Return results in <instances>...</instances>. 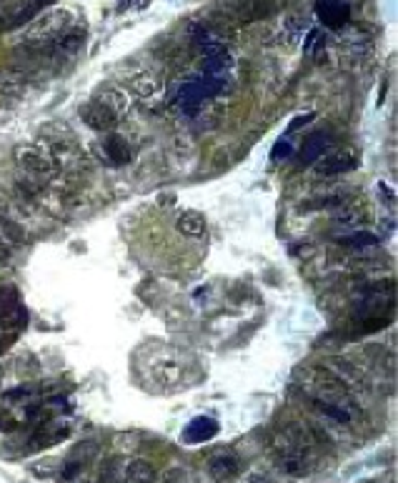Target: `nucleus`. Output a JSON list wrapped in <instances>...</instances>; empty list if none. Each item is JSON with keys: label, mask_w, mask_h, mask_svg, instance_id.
I'll return each mask as SVG.
<instances>
[{"label": "nucleus", "mask_w": 398, "mask_h": 483, "mask_svg": "<svg viewBox=\"0 0 398 483\" xmlns=\"http://www.w3.org/2000/svg\"><path fill=\"white\" fill-rule=\"evenodd\" d=\"M18 163L28 173L35 175V178H50L58 170L55 158L45 148H40V145H23V148H18Z\"/></svg>", "instance_id": "obj_1"}, {"label": "nucleus", "mask_w": 398, "mask_h": 483, "mask_svg": "<svg viewBox=\"0 0 398 483\" xmlns=\"http://www.w3.org/2000/svg\"><path fill=\"white\" fill-rule=\"evenodd\" d=\"M80 118L85 121V126L93 128V131H101V133L113 131V128L118 126V116L111 111V108L103 106L101 101H93V103H88V106L80 108Z\"/></svg>", "instance_id": "obj_2"}, {"label": "nucleus", "mask_w": 398, "mask_h": 483, "mask_svg": "<svg viewBox=\"0 0 398 483\" xmlns=\"http://www.w3.org/2000/svg\"><path fill=\"white\" fill-rule=\"evenodd\" d=\"M203 101H206V93H203L201 78L183 80L181 88H178V96H175V103H178V108H181L186 116H196V113L201 111Z\"/></svg>", "instance_id": "obj_3"}, {"label": "nucleus", "mask_w": 398, "mask_h": 483, "mask_svg": "<svg viewBox=\"0 0 398 483\" xmlns=\"http://www.w3.org/2000/svg\"><path fill=\"white\" fill-rule=\"evenodd\" d=\"M316 16L328 28H341L348 21V3L346 0H316Z\"/></svg>", "instance_id": "obj_4"}, {"label": "nucleus", "mask_w": 398, "mask_h": 483, "mask_svg": "<svg viewBox=\"0 0 398 483\" xmlns=\"http://www.w3.org/2000/svg\"><path fill=\"white\" fill-rule=\"evenodd\" d=\"M218 435V423L208 416H198L183 428V441L186 443H206Z\"/></svg>", "instance_id": "obj_5"}, {"label": "nucleus", "mask_w": 398, "mask_h": 483, "mask_svg": "<svg viewBox=\"0 0 398 483\" xmlns=\"http://www.w3.org/2000/svg\"><path fill=\"white\" fill-rule=\"evenodd\" d=\"M319 173L321 175H338L346 173V170H353L358 163V155L353 150H338L333 155H326V158H319Z\"/></svg>", "instance_id": "obj_6"}, {"label": "nucleus", "mask_w": 398, "mask_h": 483, "mask_svg": "<svg viewBox=\"0 0 398 483\" xmlns=\"http://www.w3.org/2000/svg\"><path fill=\"white\" fill-rule=\"evenodd\" d=\"M208 471H211V476L216 478V481H231V478L238 476L241 471V461L233 456V453H216V456H211V461H208Z\"/></svg>", "instance_id": "obj_7"}, {"label": "nucleus", "mask_w": 398, "mask_h": 483, "mask_svg": "<svg viewBox=\"0 0 398 483\" xmlns=\"http://www.w3.org/2000/svg\"><path fill=\"white\" fill-rule=\"evenodd\" d=\"M278 468H281L283 473H288V476H308V473L314 471V458L308 456L306 451L301 453H281L278 456Z\"/></svg>", "instance_id": "obj_8"}, {"label": "nucleus", "mask_w": 398, "mask_h": 483, "mask_svg": "<svg viewBox=\"0 0 398 483\" xmlns=\"http://www.w3.org/2000/svg\"><path fill=\"white\" fill-rule=\"evenodd\" d=\"M236 11H238L241 21H258L273 13L271 0H238L236 3Z\"/></svg>", "instance_id": "obj_9"}, {"label": "nucleus", "mask_w": 398, "mask_h": 483, "mask_svg": "<svg viewBox=\"0 0 398 483\" xmlns=\"http://www.w3.org/2000/svg\"><path fill=\"white\" fill-rule=\"evenodd\" d=\"M155 478H158V473H155L153 463H148V461H143V458H138V461L128 463L123 481H126V483H155Z\"/></svg>", "instance_id": "obj_10"}, {"label": "nucleus", "mask_w": 398, "mask_h": 483, "mask_svg": "<svg viewBox=\"0 0 398 483\" xmlns=\"http://www.w3.org/2000/svg\"><path fill=\"white\" fill-rule=\"evenodd\" d=\"M328 145L331 143H328V135H326V133L308 135L306 143H303V150H301V160H303V163H316V160L326 153V148H328Z\"/></svg>", "instance_id": "obj_11"}, {"label": "nucleus", "mask_w": 398, "mask_h": 483, "mask_svg": "<svg viewBox=\"0 0 398 483\" xmlns=\"http://www.w3.org/2000/svg\"><path fill=\"white\" fill-rule=\"evenodd\" d=\"M178 231L186 235H193V238H201L206 233V218L198 211H186L178 218Z\"/></svg>", "instance_id": "obj_12"}, {"label": "nucleus", "mask_w": 398, "mask_h": 483, "mask_svg": "<svg viewBox=\"0 0 398 483\" xmlns=\"http://www.w3.org/2000/svg\"><path fill=\"white\" fill-rule=\"evenodd\" d=\"M106 155L113 165H126L128 160H131V148H128L126 138L111 135V138L106 140Z\"/></svg>", "instance_id": "obj_13"}, {"label": "nucleus", "mask_w": 398, "mask_h": 483, "mask_svg": "<svg viewBox=\"0 0 398 483\" xmlns=\"http://www.w3.org/2000/svg\"><path fill=\"white\" fill-rule=\"evenodd\" d=\"M336 218L343 226H356L363 221V208L358 203H341V211L336 213Z\"/></svg>", "instance_id": "obj_14"}, {"label": "nucleus", "mask_w": 398, "mask_h": 483, "mask_svg": "<svg viewBox=\"0 0 398 483\" xmlns=\"http://www.w3.org/2000/svg\"><path fill=\"white\" fill-rule=\"evenodd\" d=\"M341 243L353 245V248H373V245H378V238L373 233H368V231H356V233L341 238Z\"/></svg>", "instance_id": "obj_15"}, {"label": "nucleus", "mask_w": 398, "mask_h": 483, "mask_svg": "<svg viewBox=\"0 0 398 483\" xmlns=\"http://www.w3.org/2000/svg\"><path fill=\"white\" fill-rule=\"evenodd\" d=\"M293 153V145H291V140L288 138H281L276 143V148H273V153H271V158L273 160H281V158H288V155Z\"/></svg>", "instance_id": "obj_16"}, {"label": "nucleus", "mask_w": 398, "mask_h": 483, "mask_svg": "<svg viewBox=\"0 0 398 483\" xmlns=\"http://www.w3.org/2000/svg\"><path fill=\"white\" fill-rule=\"evenodd\" d=\"M78 473H80V463H75V461H73V463H70V466L63 471V481H73V478L78 476Z\"/></svg>", "instance_id": "obj_17"}, {"label": "nucleus", "mask_w": 398, "mask_h": 483, "mask_svg": "<svg viewBox=\"0 0 398 483\" xmlns=\"http://www.w3.org/2000/svg\"><path fill=\"white\" fill-rule=\"evenodd\" d=\"M306 121H314V113H308V116H301V118H296V121L291 123V128H288V133H291V131H296V128H301L303 123Z\"/></svg>", "instance_id": "obj_18"}, {"label": "nucleus", "mask_w": 398, "mask_h": 483, "mask_svg": "<svg viewBox=\"0 0 398 483\" xmlns=\"http://www.w3.org/2000/svg\"><path fill=\"white\" fill-rule=\"evenodd\" d=\"M248 483H273V481L268 476H263V473H255V476H250Z\"/></svg>", "instance_id": "obj_19"}, {"label": "nucleus", "mask_w": 398, "mask_h": 483, "mask_svg": "<svg viewBox=\"0 0 398 483\" xmlns=\"http://www.w3.org/2000/svg\"><path fill=\"white\" fill-rule=\"evenodd\" d=\"M6 348H8V343H3V340H0V353H3Z\"/></svg>", "instance_id": "obj_20"}]
</instances>
